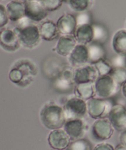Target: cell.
Segmentation results:
<instances>
[{"label":"cell","instance_id":"obj_1","mask_svg":"<svg viewBox=\"0 0 126 150\" xmlns=\"http://www.w3.org/2000/svg\"><path fill=\"white\" fill-rule=\"evenodd\" d=\"M41 122L47 129L53 130L62 128L66 122L63 107L53 102H48L40 111Z\"/></svg>","mask_w":126,"mask_h":150},{"label":"cell","instance_id":"obj_2","mask_svg":"<svg viewBox=\"0 0 126 150\" xmlns=\"http://www.w3.org/2000/svg\"><path fill=\"white\" fill-rule=\"evenodd\" d=\"M14 30L18 36L21 46L26 49L33 50L36 48L39 45L41 40L42 39L39 27L34 24H30L22 28L15 27Z\"/></svg>","mask_w":126,"mask_h":150},{"label":"cell","instance_id":"obj_3","mask_svg":"<svg viewBox=\"0 0 126 150\" xmlns=\"http://www.w3.org/2000/svg\"><path fill=\"white\" fill-rule=\"evenodd\" d=\"M87 113L91 118L95 119L108 118L112 108V102L109 99L93 97L86 101Z\"/></svg>","mask_w":126,"mask_h":150},{"label":"cell","instance_id":"obj_4","mask_svg":"<svg viewBox=\"0 0 126 150\" xmlns=\"http://www.w3.org/2000/svg\"><path fill=\"white\" fill-rule=\"evenodd\" d=\"M63 109L66 121L83 119L87 113V103L86 101L75 96L66 100Z\"/></svg>","mask_w":126,"mask_h":150},{"label":"cell","instance_id":"obj_5","mask_svg":"<svg viewBox=\"0 0 126 150\" xmlns=\"http://www.w3.org/2000/svg\"><path fill=\"white\" fill-rule=\"evenodd\" d=\"M120 86L110 75L101 76L95 83L96 95L102 99H110L117 94Z\"/></svg>","mask_w":126,"mask_h":150},{"label":"cell","instance_id":"obj_6","mask_svg":"<svg viewBox=\"0 0 126 150\" xmlns=\"http://www.w3.org/2000/svg\"><path fill=\"white\" fill-rule=\"evenodd\" d=\"M13 66L20 69L24 77L23 81L19 86L20 87H27L34 81L35 77L38 74V69L32 60L27 58L19 59L14 63Z\"/></svg>","mask_w":126,"mask_h":150},{"label":"cell","instance_id":"obj_7","mask_svg":"<svg viewBox=\"0 0 126 150\" xmlns=\"http://www.w3.org/2000/svg\"><path fill=\"white\" fill-rule=\"evenodd\" d=\"M25 16L35 22H39L47 18L48 11L41 0H26L24 2Z\"/></svg>","mask_w":126,"mask_h":150},{"label":"cell","instance_id":"obj_8","mask_svg":"<svg viewBox=\"0 0 126 150\" xmlns=\"http://www.w3.org/2000/svg\"><path fill=\"white\" fill-rule=\"evenodd\" d=\"M92 135L97 141H103L111 138L114 132L108 118L96 119L92 127Z\"/></svg>","mask_w":126,"mask_h":150},{"label":"cell","instance_id":"obj_9","mask_svg":"<svg viewBox=\"0 0 126 150\" xmlns=\"http://www.w3.org/2000/svg\"><path fill=\"white\" fill-rule=\"evenodd\" d=\"M63 128L71 141H75L83 138L89 129V125L83 119H71L66 121Z\"/></svg>","mask_w":126,"mask_h":150},{"label":"cell","instance_id":"obj_10","mask_svg":"<svg viewBox=\"0 0 126 150\" xmlns=\"http://www.w3.org/2000/svg\"><path fill=\"white\" fill-rule=\"evenodd\" d=\"M21 47L19 40L14 30L0 29V47L9 52H14Z\"/></svg>","mask_w":126,"mask_h":150},{"label":"cell","instance_id":"obj_11","mask_svg":"<svg viewBox=\"0 0 126 150\" xmlns=\"http://www.w3.org/2000/svg\"><path fill=\"white\" fill-rule=\"evenodd\" d=\"M108 119L113 127L117 131L126 129V107L122 104L113 105L108 115Z\"/></svg>","mask_w":126,"mask_h":150},{"label":"cell","instance_id":"obj_12","mask_svg":"<svg viewBox=\"0 0 126 150\" xmlns=\"http://www.w3.org/2000/svg\"><path fill=\"white\" fill-rule=\"evenodd\" d=\"M98 77L99 74L95 66L93 64L86 65L75 69L74 83L75 84L86 83H95Z\"/></svg>","mask_w":126,"mask_h":150},{"label":"cell","instance_id":"obj_13","mask_svg":"<svg viewBox=\"0 0 126 150\" xmlns=\"http://www.w3.org/2000/svg\"><path fill=\"white\" fill-rule=\"evenodd\" d=\"M47 141L50 146L56 150H65L72 141L66 131L61 128L52 130Z\"/></svg>","mask_w":126,"mask_h":150},{"label":"cell","instance_id":"obj_14","mask_svg":"<svg viewBox=\"0 0 126 150\" xmlns=\"http://www.w3.org/2000/svg\"><path fill=\"white\" fill-rule=\"evenodd\" d=\"M68 60L70 66L75 69L87 65L89 63L87 46L77 44L71 54L68 56Z\"/></svg>","mask_w":126,"mask_h":150},{"label":"cell","instance_id":"obj_15","mask_svg":"<svg viewBox=\"0 0 126 150\" xmlns=\"http://www.w3.org/2000/svg\"><path fill=\"white\" fill-rule=\"evenodd\" d=\"M59 34L61 35H74L77 27L76 18L70 13H65L58 19L56 22Z\"/></svg>","mask_w":126,"mask_h":150},{"label":"cell","instance_id":"obj_16","mask_svg":"<svg viewBox=\"0 0 126 150\" xmlns=\"http://www.w3.org/2000/svg\"><path fill=\"white\" fill-rule=\"evenodd\" d=\"M77 45V41L73 35H61L58 38L56 47L53 49L59 55L68 57Z\"/></svg>","mask_w":126,"mask_h":150},{"label":"cell","instance_id":"obj_17","mask_svg":"<svg viewBox=\"0 0 126 150\" xmlns=\"http://www.w3.org/2000/svg\"><path fill=\"white\" fill-rule=\"evenodd\" d=\"M74 37L78 44L86 45L93 42V29L92 24L77 26Z\"/></svg>","mask_w":126,"mask_h":150},{"label":"cell","instance_id":"obj_18","mask_svg":"<svg viewBox=\"0 0 126 150\" xmlns=\"http://www.w3.org/2000/svg\"><path fill=\"white\" fill-rule=\"evenodd\" d=\"M39 31L42 39L47 41H53L59 35L57 25L51 20H47L42 22L39 27Z\"/></svg>","mask_w":126,"mask_h":150},{"label":"cell","instance_id":"obj_19","mask_svg":"<svg viewBox=\"0 0 126 150\" xmlns=\"http://www.w3.org/2000/svg\"><path fill=\"white\" fill-rule=\"evenodd\" d=\"M5 8L9 20L14 22H16L21 18L25 16L24 2L11 0V2H8Z\"/></svg>","mask_w":126,"mask_h":150},{"label":"cell","instance_id":"obj_20","mask_svg":"<svg viewBox=\"0 0 126 150\" xmlns=\"http://www.w3.org/2000/svg\"><path fill=\"white\" fill-rule=\"evenodd\" d=\"M89 63L95 64L102 59H105L106 56V50L103 44L96 42H92L87 45Z\"/></svg>","mask_w":126,"mask_h":150},{"label":"cell","instance_id":"obj_21","mask_svg":"<svg viewBox=\"0 0 126 150\" xmlns=\"http://www.w3.org/2000/svg\"><path fill=\"white\" fill-rule=\"evenodd\" d=\"M74 92H75V96L80 98L85 101L89 100L96 96L95 83H92L75 84Z\"/></svg>","mask_w":126,"mask_h":150},{"label":"cell","instance_id":"obj_22","mask_svg":"<svg viewBox=\"0 0 126 150\" xmlns=\"http://www.w3.org/2000/svg\"><path fill=\"white\" fill-rule=\"evenodd\" d=\"M112 47L117 54H126V29L116 32L112 39Z\"/></svg>","mask_w":126,"mask_h":150},{"label":"cell","instance_id":"obj_23","mask_svg":"<svg viewBox=\"0 0 126 150\" xmlns=\"http://www.w3.org/2000/svg\"><path fill=\"white\" fill-rule=\"evenodd\" d=\"M92 26L93 29V42L103 45L109 38L108 30L105 25L100 23H93Z\"/></svg>","mask_w":126,"mask_h":150},{"label":"cell","instance_id":"obj_24","mask_svg":"<svg viewBox=\"0 0 126 150\" xmlns=\"http://www.w3.org/2000/svg\"><path fill=\"white\" fill-rule=\"evenodd\" d=\"M75 84L73 81L66 80L63 77H58L53 83V87L57 91L61 93H67L70 91L72 86Z\"/></svg>","mask_w":126,"mask_h":150},{"label":"cell","instance_id":"obj_25","mask_svg":"<svg viewBox=\"0 0 126 150\" xmlns=\"http://www.w3.org/2000/svg\"><path fill=\"white\" fill-rule=\"evenodd\" d=\"M93 0H70L69 5L74 11L78 13L87 11L92 6Z\"/></svg>","mask_w":126,"mask_h":150},{"label":"cell","instance_id":"obj_26","mask_svg":"<svg viewBox=\"0 0 126 150\" xmlns=\"http://www.w3.org/2000/svg\"><path fill=\"white\" fill-rule=\"evenodd\" d=\"M65 150H92V144L85 138L72 141Z\"/></svg>","mask_w":126,"mask_h":150},{"label":"cell","instance_id":"obj_27","mask_svg":"<svg viewBox=\"0 0 126 150\" xmlns=\"http://www.w3.org/2000/svg\"><path fill=\"white\" fill-rule=\"evenodd\" d=\"M93 65L96 68L97 71H98L99 77L105 76V75H109L111 70L113 69V66L111 65V62H109L105 58L99 60V61L97 62Z\"/></svg>","mask_w":126,"mask_h":150},{"label":"cell","instance_id":"obj_28","mask_svg":"<svg viewBox=\"0 0 126 150\" xmlns=\"http://www.w3.org/2000/svg\"><path fill=\"white\" fill-rule=\"evenodd\" d=\"M109 75L120 86L126 82V69L125 68H113Z\"/></svg>","mask_w":126,"mask_h":150},{"label":"cell","instance_id":"obj_29","mask_svg":"<svg viewBox=\"0 0 126 150\" xmlns=\"http://www.w3.org/2000/svg\"><path fill=\"white\" fill-rule=\"evenodd\" d=\"M44 7L48 12L56 11L61 7L62 0H41Z\"/></svg>","mask_w":126,"mask_h":150},{"label":"cell","instance_id":"obj_30","mask_svg":"<svg viewBox=\"0 0 126 150\" xmlns=\"http://www.w3.org/2000/svg\"><path fill=\"white\" fill-rule=\"evenodd\" d=\"M75 18H76L77 26L83 25V24H91L92 16H91L90 13L87 11L78 13Z\"/></svg>","mask_w":126,"mask_h":150},{"label":"cell","instance_id":"obj_31","mask_svg":"<svg viewBox=\"0 0 126 150\" xmlns=\"http://www.w3.org/2000/svg\"><path fill=\"white\" fill-rule=\"evenodd\" d=\"M74 68L72 66H65L63 68L61 71L59 77H63L66 80H70L74 82V74H75V70H73Z\"/></svg>","mask_w":126,"mask_h":150},{"label":"cell","instance_id":"obj_32","mask_svg":"<svg viewBox=\"0 0 126 150\" xmlns=\"http://www.w3.org/2000/svg\"><path fill=\"white\" fill-rule=\"evenodd\" d=\"M8 21L9 18H8L6 8L4 5H0V29L4 28L8 24Z\"/></svg>","mask_w":126,"mask_h":150},{"label":"cell","instance_id":"obj_33","mask_svg":"<svg viewBox=\"0 0 126 150\" xmlns=\"http://www.w3.org/2000/svg\"><path fill=\"white\" fill-rule=\"evenodd\" d=\"M125 56L122 54H117V55L113 57L111 63L113 68H124Z\"/></svg>","mask_w":126,"mask_h":150},{"label":"cell","instance_id":"obj_34","mask_svg":"<svg viewBox=\"0 0 126 150\" xmlns=\"http://www.w3.org/2000/svg\"><path fill=\"white\" fill-rule=\"evenodd\" d=\"M93 150H114V148L111 144L108 143H100L95 146Z\"/></svg>","mask_w":126,"mask_h":150},{"label":"cell","instance_id":"obj_35","mask_svg":"<svg viewBox=\"0 0 126 150\" xmlns=\"http://www.w3.org/2000/svg\"><path fill=\"white\" fill-rule=\"evenodd\" d=\"M120 144L126 146V129L121 132V134L120 135Z\"/></svg>","mask_w":126,"mask_h":150},{"label":"cell","instance_id":"obj_36","mask_svg":"<svg viewBox=\"0 0 126 150\" xmlns=\"http://www.w3.org/2000/svg\"><path fill=\"white\" fill-rule=\"evenodd\" d=\"M114 150H126V146H125L122 144H119L116 146V148H114Z\"/></svg>","mask_w":126,"mask_h":150},{"label":"cell","instance_id":"obj_37","mask_svg":"<svg viewBox=\"0 0 126 150\" xmlns=\"http://www.w3.org/2000/svg\"><path fill=\"white\" fill-rule=\"evenodd\" d=\"M122 92L123 96L126 98V82L122 86Z\"/></svg>","mask_w":126,"mask_h":150},{"label":"cell","instance_id":"obj_38","mask_svg":"<svg viewBox=\"0 0 126 150\" xmlns=\"http://www.w3.org/2000/svg\"><path fill=\"white\" fill-rule=\"evenodd\" d=\"M125 56V60H124V68L126 69V54Z\"/></svg>","mask_w":126,"mask_h":150},{"label":"cell","instance_id":"obj_39","mask_svg":"<svg viewBox=\"0 0 126 150\" xmlns=\"http://www.w3.org/2000/svg\"><path fill=\"white\" fill-rule=\"evenodd\" d=\"M15 1H19V2H24L26 1V0H15Z\"/></svg>","mask_w":126,"mask_h":150},{"label":"cell","instance_id":"obj_40","mask_svg":"<svg viewBox=\"0 0 126 150\" xmlns=\"http://www.w3.org/2000/svg\"><path fill=\"white\" fill-rule=\"evenodd\" d=\"M62 1H63V2H68V3H69V2L70 1V0H62Z\"/></svg>","mask_w":126,"mask_h":150},{"label":"cell","instance_id":"obj_41","mask_svg":"<svg viewBox=\"0 0 126 150\" xmlns=\"http://www.w3.org/2000/svg\"><path fill=\"white\" fill-rule=\"evenodd\" d=\"M125 27H126V22H125Z\"/></svg>","mask_w":126,"mask_h":150},{"label":"cell","instance_id":"obj_42","mask_svg":"<svg viewBox=\"0 0 126 150\" xmlns=\"http://www.w3.org/2000/svg\"><path fill=\"white\" fill-rule=\"evenodd\" d=\"M53 150H56V149H53Z\"/></svg>","mask_w":126,"mask_h":150}]
</instances>
